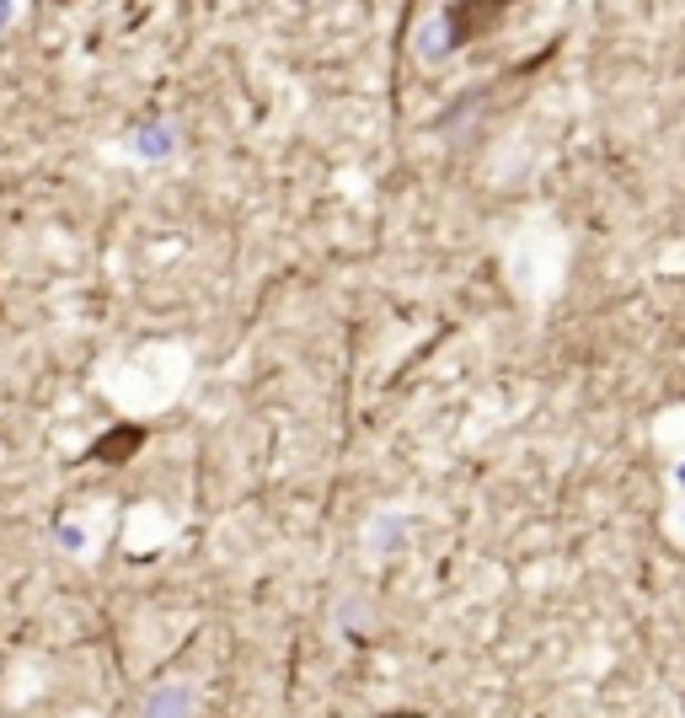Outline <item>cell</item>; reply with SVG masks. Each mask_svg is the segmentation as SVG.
Instances as JSON below:
<instances>
[{
  "label": "cell",
  "instance_id": "1",
  "mask_svg": "<svg viewBox=\"0 0 685 718\" xmlns=\"http://www.w3.org/2000/svg\"><path fill=\"white\" fill-rule=\"evenodd\" d=\"M193 687L188 681H167V687H155L145 697V714L140 718H193Z\"/></svg>",
  "mask_w": 685,
  "mask_h": 718
},
{
  "label": "cell",
  "instance_id": "2",
  "mask_svg": "<svg viewBox=\"0 0 685 718\" xmlns=\"http://www.w3.org/2000/svg\"><path fill=\"white\" fill-rule=\"evenodd\" d=\"M172 140H178L172 129H140V134H134V150H145V161H161V156L172 150Z\"/></svg>",
  "mask_w": 685,
  "mask_h": 718
}]
</instances>
